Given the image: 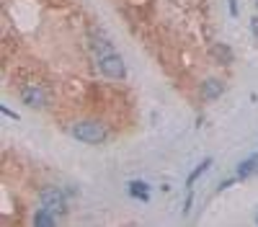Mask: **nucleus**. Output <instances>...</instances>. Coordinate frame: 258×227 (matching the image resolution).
<instances>
[{"label": "nucleus", "instance_id": "obj_1", "mask_svg": "<svg viewBox=\"0 0 258 227\" xmlns=\"http://www.w3.org/2000/svg\"><path fill=\"white\" fill-rule=\"evenodd\" d=\"M70 134L78 139V142H85V144H103L109 132L101 121L96 119H83V121H75L70 127Z\"/></svg>", "mask_w": 258, "mask_h": 227}, {"label": "nucleus", "instance_id": "obj_2", "mask_svg": "<svg viewBox=\"0 0 258 227\" xmlns=\"http://www.w3.org/2000/svg\"><path fill=\"white\" fill-rule=\"evenodd\" d=\"M98 70H101L106 78H111V80H124V78H126V65H124V59H121L119 54L101 57V59H98Z\"/></svg>", "mask_w": 258, "mask_h": 227}, {"label": "nucleus", "instance_id": "obj_3", "mask_svg": "<svg viewBox=\"0 0 258 227\" xmlns=\"http://www.w3.org/2000/svg\"><path fill=\"white\" fill-rule=\"evenodd\" d=\"M39 201H41L44 209H49L54 214H62L64 209H68V199H64V194L59 189H44L39 194Z\"/></svg>", "mask_w": 258, "mask_h": 227}, {"label": "nucleus", "instance_id": "obj_4", "mask_svg": "<svg viewBox=\"0 0 258 227\" xmlns=\"http://www.w3.org/2000/svg\"><path fill=\"white\" fill-rule=\"evenodd\" d=\"M21 101L29 109H44L47 106V91L41 86H26V88H21Z\"/></svg>", "mask_w": 258, "mask_h": 227}, {"label": "nucleus", "instance_id": "obj_5", "mask_svg": "<svg viewBox=\"0 0 258 227\" xmlns=\"http://www.w3.org/2000/svg\"><path fill=\"white\" fill-rule=\"evenodd\" d=\"M222 93H225V83H222V80H214V78H209V80H204V83H202V96H204L207 101L220 98Z\"/></svg>", "mask_w": 258, "mask_h": 227}, {"label": "nucleus", "instance_id": "obj_6", "mask_svg": "<svg viewBox=\"0 0 258 227\" xmlns=\"http://www.w3.org/2000/svg\"><path fill=\"white\" fill-rule=\"evenodd\" d=\"M253 176H258V155H250L248 160L238 163V178H240V181L253 178Z\"/></svg>", "mask_w": 258, "mask_h": 227}, {"label": "nucleus", "instance_id": "obj_7", "mask_svg": "<svg viewBox=\"0 0 258 227\" xmlns=\"http://www.w3.org/2000/svg\"><path fill=\"white\" fill-rule=\"evenodd\" d=\"M126 189H129V196L137 199V201H147L150 199V186L145 181H129Z\"/></svg>", "mask_w": 258, "mask_h": 227}, {"label": "nucleus", "instance_id": "obj_8", "mask_svg": "<svg viewBox=\"0 0 258 227\" xmlns=\"http://www.w3.org/2000/svg\"><path fill=\"white\" fill-rule=\"evenodd\" d=\"M34 224L36 227H52V224H57V214L41 206V209L36 212V217H34Z\"/></svg>", "mask_w": 258, "mask_h": 227}, {"label": "nucleus", "instance_id": "obj_9", "mask_svg": "<svg viewBox=\"0 0 258 227\" xmlns=\"http://www.w3.org/2000/svg\"><path fill=\"white\" fill-rule=\"evenodd\" d=\"M209 165H212V158H207V160H202L199 165H197V168H194L191 171V176L186 178V189H194V183H197L204 173H207V168H209Z\"/></svg>", "mask_w": 258, "mask_h": 227}, {"label": "nucleus", "instance_id": "obj_10", "mask_svg": "<svg viewBox=\"0 0 258 227\" xmlns=\"http://www.w3.org/2000/svg\"><path fill=\"white\" fill-rule=\"evenodd\" d=\"M212 57L217 62H222V65H230V62H232V52L225 44H212Z\"/></svg>", "mask_w": 258, "mask_h": 227}, {"label": "nucleus", "instance_id": "obj_11", "mask_svg": "<svg viewBox=\"0 0 258 227\" xmlns=\"http://www.w3.org/2000/svg\"><path fill=\"white\" fill-rule=\"evenodd\" d=\"M93 52L98 54V59H101V57H111V54H116L114 44H109V41H93Z\"/></svg>", "mask_w": 258, "mask_h": 227}, {"label": "nucleus", "instance_id": "obj_12", "mask_svg": "<svg viewBox=\"0 0 258 227\" xmlns=\"http://www.w3.org/2000/svg\"><path fill=\"white\" fill-rule=\"evenodd\" d=\"M250 31H253V36H258V16L250 18Z\"/></svg>", "mask_w": 258, "mask_h": 227}, {"label": "nucleus", "instance_id": "obj_13", "mask_svg": "<svg viewBox=\"0 0 258 227\" xmlns=\"http://www.w3.org/2000/svg\"><path fill=\"white\" fill-rule=\"evenodd\" d=\"M230 16H238V0H230Z\"/></svg>", "mask_w": 258, "mask_h": 227}, {"label": "nucleus", "instance_id": "obj_14", "mask_svg": "<svg viewBox=\"0 0 258 227\" xmlns=\"http://www.w3.org/2000/svg\"><path fill=\"white\" fill-rule=\"evenodd\" d=\"M3 114H6V116H11V119H16V114H13V111H11L8 106H3Z\"/></svg>", "mask_w": 258, "mask_h": 227}, {"label": "nucleus", "instance_id": "obj_15", "mask_svg": "<svg viewBox=\"0 0 258 227\" xmlns=\"http://www.w3.org/2000/svg\"><path fill=\"white\" fill-rule=\"evenodd\" d=\"M255 6H258V0H255Z\"/></svg>", "mask_w": 258, "mask_h": 227}, {"label": "nucleus", "instance_id": "obj_16", "mask_svg": "<svg viewBox=\"0 0 258 227\" xmlns=\"http://www.w3.org/2000/svg\"><path fill=\"white\" fill-rule=\"evenodd\" d=\"M255 222H258V219H255Z\"/></svg>", "mask_w": 258, "mask_h": 227}]
</instances>
